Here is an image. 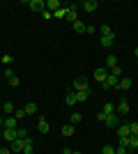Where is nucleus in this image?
<instances>
[{"mask_svg": "<svg viewBox=\"0 0 138 154\" xmlns=\"http://www.w3.org/2000/svg\"><path fill=\"white\" fill-rule=\"evenodd\" d=\"M120 78H122V76H118V74H113V71H111V74L106 76V81L101 83V88H104V90H113V88H118Z\"/></svg>", "mask_w": 138, "mask_h": 154, "instance_id": "nucleus-1", "label": "nucleus"}, {"mask_svg": "<svg viewBox=\"0 0 138 154\" xmlns=\"http://www.w3.org/2000/svg\"><path fill=\"white\" fill-rule=\"evenodd\" d=\"M28 7H30L32 12H37V14H44L46 12V2H44V0H30Z\"/></svg>", "mask_w": 138, "mask_h": 154, "instance_id": "nucleus-2", "label": "nucleus"}, {"mask_svg": "<svg viewBox=\"0 0 138 154\" xmlns=\"http://www.w3.org/2000/svg\"><path fill=\"white\" fill-rule=\"evenodd\" d=\"M9 145H12L9 149H12L14 154H23V147H26V138H16V140L9 143Z\"/></svg>", "mask_w": 138, "mask_h": 154, "instance_id": "nucleus-3", "label": "nucleus"}, {"mask_svg": "<svg viewBox=\"0 0 138 154\" xmlns=\"http://www.w3.org/2000/svg\"><path fill=\"white\" fill-rule=\"evenodd\" d=\"M106 127H111V129H118L120 127V115L118 113H113V115H106Z\"/></svg>", "mask_w": 138, "mask_h": 154, "instance_id": "nucleus-4", "label": "nucleus"}, {"mask_svg": "<svg viewBox=\"0 0 138 154\" xmlns=\"http://www.w3.org/2000/svg\"><path fill=\"white\" fill-rule=\"evenodd\" d=\"M78 90H87V78L78 76L76 81H74V92H78Z\"/></svg>", "mask_w": 138, "mask_h": 154, "instance_id": "nucleus-5", "label": "nucleus"}, {"mask_svg": "<svg viewBox=\"0 0 138 154\" xmlns=\"http://www.w3.org/2000/svg\"><path fill=\"white\" fill-rule=\"evenodd\" d=\"M115 113H118V115H120V117H124V115H127V113H129V103H127V101H124V99H122V101H120V103H118V106H115Z\"/></svg>", "mask_w": 138, "mask_h": 154, "instance_id": "nucleus-6", "label": "nucleus"}, {"mask_svg": "<svg viewBox=\"0 0 138 154\" xmlns=\"http://www.w3.org/2000/svg\"><path fill=\"white\" fill-rule=\"evenodd\" d=\"M81 7H83V9H85L87 14H92V12H97L99 2H97V0H85V2H83V5H81Z\"/></svg>", "mask_w": 138, "mask_h": 154, "instance_id": "nucleus-7", "label": "nucleus"}, {"mask_svg": "<svg viewBox=\"0 0 138 154\" xmlns=\"http://www.w3.org/2000/svg\"><path fill=\"white\" fill-rule=\"evenodd\" d=\"M37 129H39V134H48V131H51V127H48V122H46V117H44V115L39 117V122H37Z\"/></svg>", "mask_w": 138, "mask_h": 154, "instance_id": "nucleus-8", "label": "nucleus"}, {"mask_svg": "<svg viewBox=\"0 0 138 154\" xmlns=\"http://www.w3.org/2000/svg\"><path fill=\"white\" fill-rule=\"evenodd\" d=\"M67 21H69V23H76V21H78V14H76V5H69V12H67Z\"/></svg>", "mask_w": 138, "mask_h": 154, "instance_id": "nucleus-9", "label": "nucleus"}, {"mask_svg": "<svg viewBox=\"0 0 138 154\" xmlns=\"http://www.w3.org/2000/svg\"><path fill=\"white\" fill-rule=\"evenodd\" d=\"M2 138H5L7 143H14L16 140V129H5V131H2Z\"/></svg>", "mask_w": 138, "mask_h": 154, "instance_id": "nucleus-10", "label": "nucleus"}, {"mask_svg": "<svg viewBox=\"0 0 138 154\" xmlns=\"http://www.w3.org/2000/svg\"><path fill=\"white\" fill-rule=\"evenodd\" d=\"M65 103H67V106H76V103H78V97H76V92H74V90H69V92H67Z\"/></svg>", "mask_w": 138, "mask_h": 154, "instance_id": "nucleus-11", "label": "nucleus"}, {"mask_svg": "<svg viewBox=\"0 0 138 154\" xmlns=\"http://www.w3.org/2000/svg\"><path fill=\"white\" fill-rule=\"evenodd\" d=\"M115 131H118V138H124V136H131V129H129V124H120V127L115 129Z\"/></svg>", "mask_w": 138, "mask_h": 154, "instance_id": "nucleus-12", "label": "nucleus"}, {"mask_svg": "<svg viewBox=\"0 0 138 154\" xmlns=\"http://www.w3.org/2000/svg\"><path fill=\"white\" fill-rule=\"evenodd\" d=\"M60 7H62L60 0H46V9H48V12H58Z\"/></svg>", "mask_w": 138, "mask_h": 154, "instance_id": "nucleus-13", "label": "nucleus"}, {"mask_svg": "<svg viewBox=\"0 0 138 154\" xmlns=\"http://www.w3.org/2000/svg\"><path fill=\"white\" fill-rule=\"evenodd\" d=\"M67 12H69V5H62L58 12H53V19H67Z\"/></svg>", "mask_w": 138, "mask_h": 154, "instance_id": "nucleus-14", "label": "nucleus"}, {"mask_svg": "<svg viewBox=\"0 0 138 154\" xmlns=\"http://www.w3.org/2000/svg\"><path fill=\"white\" fill-rule=\"evenodd\" d=\"M16 122H19L16 117H5L2 120V129H16Z\"/></svg>", "mask_w": 138, "mask_h": 154, "instance_id": "nucleus-15", "label": "nucleus"}, {"mask_svg": "<svg viewBox=\"0 0 138 154\" xmlns=\"http://www.w3.org/2000/svg\"><path fill=\"white\" fill-rule=\"evenodd\" d=\"M106 76H108V74H106V69H104V67H99V69H94V78H97L99 83H104V81H106Z\"/></svg>", "mask_w": 138, "mask_h": 154, "instance_id": "nucleus-16", "label": "nucleus"}, {"mask_svg": "<svg viewBox=\"0 0 138 154\" xmlns=\"http://www.w3.org/2000/svg\"><path fill=\"white\" fill-rule=\"evenodd\" d=\"M113 44H115V35H108V37H101V46H104V48H111Z\"/></svg>", "mask_w": 138, "mask_h": 154, "instance_id": "nucleus-17", "label": "nucleus"}, {"mask_svg": "<svg viewBox=\"0 0 138 154\" xmlns=\"http://www.w3.org/2000/svg\"><path fill=\"white\" fill-rule=\"evenodd\" d=\"M23 110H26V115H35V113H37V103H35V101L26 103V106H23Z\"/></svg>", "mask_w": 138, "mask_h": 154, "instance_id": "nucleus-18", "label": "nucleus"}, {"mask_svg": "<svg viewBox=\"0 0 138 154\" xmlns=\"http://www.w3.org/2000/svg\"><path fill=\"white\" fill-rule=\"evenodd\" d=\"M129 88H131V78H120L118 90H129Z\"/></svg>", "mask_w": 138, "mask_h": 154, "instance_id": "nucleus-19", "label": "nucleus"}, {"mask_svg": "<svg viewBox=\"0 0 138 154\" xmlns=\"http://www.w3.org/2000/svg\"><path fill=\"white\" fill-rule=\"evenodd\" d=\"M81 120H83V113H78V110H76V113H72V117H69V124H74V127H76Z\"/></svg>", "mask_w": 138, "mask_h": 154, "instance_id": "nucleus-20", "label": "nucleus"}, {"mask_svg": "<svg viewBox=\"0 0 138 154\" xmlns=\"http://www.w3.org/2000/svg\"><path fill=\"white\" fill-rule=\"evenodd\" d=\"M97 30H99V32H101V37H108V35H115V32H113V30H111V26H106V23H104V26H99V28H97Z\"/></svg>", "mask_w": 138, "mask_h": 154, "instance_id": "nucleus-21", "label": "nucleus"}, {"mask_svg": "<svg viewBox=\"0 0 138 154\" xmlns=\"http://www.w3.org/2000/svg\"><path fill=\"white\" fill-rule=\"evenodd\" d=\"M129 152H138V136L129 138Z\"/></svg>", "mask_w": 138, "mask_h": 154, "instance_id": "nucleus-22", "label": "nucleus"}, {"mask_svg": "<svg viewBox=\"0 0 138 154\" xmlns=\"http://www.w3.org/2000/svg\"><path fill=\"white\" fill-rule=\"evenodd\" d=\"M106 67H108V69H115V67H118V58H115V55H108V58H106Z\"/></svg>", "mask_w": 138, "mask_h": 154, "instance_id": "nucleus-23", "label": "nucleus"}, {"mask_svg": "<svg viewBox=\"0 0 138 154\" xmlns=\"http://www.w3.org/2000/svg\"><path fill=\"white\" fill-rule=\"evenodd\" d=\"M76 97H78V101H87V97H90V88H87V90H78V92H76Z\"/></svg>", "mask_w": 138, "mask_h": 154, "instance_id": "nucleus-24", "label": "nucleus"}, {"mask_svg": "<svg viewBox=\"0 0 138 154\" xmlns=\"http://www.w3.org/2000/svg\"><path fill=\"white\" fill-rule=\"evenodd\" d=\"M74 131H76L74 124H65V127H62V136H74Z\"/></svg>", "mask_w": 138, "mask_h": 154, "instance_id": "nucleus-25", "label": "nucleus"}, {"mask_svg": "<svg viewBox=\"0 0 138 154\" xmlns=\"http://www.w3.org/2000/svg\"><path fill=\"white\" fill-rule=\"evenodd\" d=\"M74 30L78 32V35H85V23H81V21H76V23H72Z\"/></svg>", "mask_w": 138, "mask_h": 154, "instance_id": "nucleus-26", "label": "nucleus"}, {"mask_svg": "<svg viewBox=\"0 0 138 154\" xmlns=\"http://www.w3.org/2000/svg\"><path fill=\"white\" fill-rule=\"evenodd\" d=\"M2 110H5L7 115H12L16 108H14V103H12V101H5V103H2Z\"/></svg>", "mask_w": 138, "mask_h": 154, "instance_id": "nucleus-27", "label": "nucleus"}, {"mask_svg": "<svg viewBox=\"0 0 138 154\" xmlns=\"http://www.w3.org/2000/svg\"><path fill=\"white\" fill-rule=\"evenodd\" d=\"M23 154H32V138H26V147H23Z\"/></svg>", "mask_w": 138, "mask_h": 154, "instance_id": "nucleus-28", "label": "nucleus"}, {"mask_svg": "<svg viewBox=\"0 0 138 154\" xmlns=\"http://www.w3.org/2000/svg\"><path fill=\"white\" fill-rule=\"evenodd\" d=\"M104 113H106V115H113V113H115V103H106V106H104Z\"/></svg>", "mask_w": 138, "mask_h": 154, "instance_id": "nucleus-29", "label": "nucleus"}, {"mask_svg": "<svg viewBox=\"0 0 138 154\" xmlns=\"http://www.w3.org/2000/svg\"><path fill=\"white\" fill-rule=\"evenodd\" d=\"M14 117H16V120H23V117H26V110H23V108H16V110H14Z\"/></svg>", "mask_w": 138, "mask_h": 154, "instance_id": "nucleus-30", "label": "nucleus"}, {"mask_svg": "<svg viewBox=\"0 0 138 154\" xmlns=\"http://www.w3.org/2000/svg\"><path fill=\"white\" fill-rule=\"evenodd\" d=\"M129 138H131V136H124V138H118V140H120V145H122V147L129 149Z\"/></svg>", "mask_w": 138, "mask_h": 154, "instance_id": "nucleus-31", "label": "nucleus"}, {"mask_svg": "<svg viewBox=\"0 0 138 154\" xmlns=\"http://www.w3.org/2000/svg\"><path fill=\"white\" fill-rule=\"evenodd\" d=\"M129 129H131V136H138V122H129Z\"/></svg>", "mask_w": 138, "mask_h": 154, "instance_id": "nucleus-32", "label": "nucleus"}, {"mask_svg": "<svg viewBox=\"0 0 138 154\" xmlns=\"http://www.w3.org/2000/svg\"><path fill=\"white\" fill-rule=\"evenodd\" d=\"M16 138H28V131L26 129H16Z\"/></svg>", "mask_w": 138, "mask_h": 154, "instance_id": "nucleus-33", "label": "nucleus"}, {"mask_svg": "<svg viewBox=\"0 0 138 154\" xmlns=\"http://www.w3.org/2000/svg\"><path fill=\"white\" fill-rule=\"evenodd\" d=\"M104 154H115V147H111V145H104V149H101Z\"/></svg>", "mask_w": 138, "mask_h": 154, "instance_id": "nucleus-34", "label": "nucleus"}, {"mask_svg": "<svg viewBox=\"0 0 138 154\" xmlns=\"http://www.w3.org/2000/svg\"><path fill=\"white\" fill-rule=\"evenodd\" d=\"M85 32L87 35H94V32H97V26H85Z\"/></svg>", "mask_w": 138, "mask_h": 154, "instance_id": "nucleus-35", "label": "nucleus"}, {"mask_svg": "<svg viewBox=\"0 0 138 154\" xmlns=\"http://www.w3.org/2000/svg\"><path fill=\"white\" fill-rule=\"evenodd\" d=\"M115 154H127V147H122V145H118V147H115Z\"/></svg>", "mask_w": 138, "mask_h": 154, "instance_id": "nucleus-36", "label": "nucleus"}, {"mask_svg": "<svg viewBox=\"0 0 138 154\" xmlns=\"http://www.w3.org/2000/svg\"><path fill=\"white\" fill-rule=\"evenodd\" d=\"M21 83V81H19V78H16V76H14V78H9V85H12V88H16V85H19Z\"/></svg>", "mask_w": 138, "mask_h": 154, "instance_id": "nucleus-37", "label": "nucleus"}, {"mask_svg": "<svg viewBox=\"0 0 138 154\" xmlns=\"http://www.w3.org/2000/svg\"><path fill=\"white\" fill-rule=\"evenodd\" d=\"M5 76H7V78H14V76H16V74H14V71L9 69V67H7V69H5Z\"/></svg>", "mask_w": 138, "mask_h": 154, "instance_id": "nucleus-38", "label": "nucleus"}, {"mask_svg": "<svg viewBox=\"0 0 138 154\" xmlns=\"http://www.w3.org/2000/svg\"><path fill=\"white\" fill-rule=\"evenodd\" d=\"M12 62V55H2V64H9Z\"/></svg>", "mask_w": 138, "mask_h": 154, "instance_id": "nucleus-39", "label": "nucleus"}, {"mask_svg": "<svg viewBox=\"0 0 138 154\" xmlns=\"http://www.w3.org/2000/svg\"><path fill=\"white\" fill-rule=\"evenodd\" d=\"M0 154H12V149H7V147H2V149H0Z\"/></svg>", "mask_w": 138, "mask_h": 154, "instance_id": "nucleus-40", "label": "nucleus"}, {"mask_svg": "<svg viewBox=\"0 0 138 154\" xmlns=\"http://www.w3.org/2000/svg\"><path fill=\"white\" fill-rule=\"evenodd\" d=\"M62 154H72V149H69V147H67V149H65V152H62Z\"/></svg>", "mask_w": 138, "mask_h": 154, "instance_id": "nucleus-41", "label": "nucleus"}, {"mask_svg": "<svg viewBox=\"0 0 138 154\" xmlns=\"http://www.w3.org/2000/svg\"><path fill=\"white\" fill-rule=\"evenodd\" d=\"M133 55H136V58H138V46H136V51H133Z\"/></svg>", "mask_w": 138, "mask_h": 154, "instance_id": "nucleus-42", "label": "nucleus"}, {"mask_svg": "<svg viewBox=\"0 0 138 154\" xmlns=\"http://www.w3.org/2000/svg\"><path fill=\"white\" fill-rule=\"evenodd\" d=\"M127 154H136V152H129V149H127Z\"/></svg>", "mask_w": 138, "mask_h": 154, "instance_id": "nucleus-43", "label": "nucleus"}, {"mask_svg": "<svg viewBox=\"0 0 138 154\" xmlns=\"http://www.w3.org/2000/svg\"><path fill=\"white\" fill-rule=\"evenodd\" d=\"M72 154H83V152H72Z\"/></svg>", "mask_w": 138, "mask_h": 154, "instance_id": "nucleus-44", "label": "nucleus"}, {"mask_svg": "<svg viewBox=\"0 0 138 154\" xmlns=\"http://www.w3.org/2000/svg\"><path fill=\"white\" fill-rule=\"evenodd\" d=\"M0 127H2V122H0Z\"/></svg>", "mask_w": 138, "mask_h": 154, "instance_id": "nucleus-45", "label": "nucleus"}, {"mask_svg": "<svg viewBox=\"0 0 138 154\" xmlns=\"http://www.w3.org/2000/svg\"><path fill=\"white\" fill-rule=\"evenodd\" d=\"M12 154H14V152H12Z\"/></svg>", "mask_w": 138, "mask_h": 154, "instance_id": "nucleus-46", "label": "nucleus"}]
</instances>
